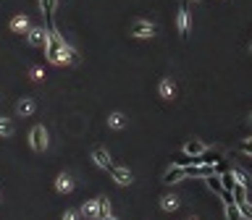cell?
I'll use <instances>...</instances> for the list:
<instances>
[{
    "label": "cell",
    "mask_w": 252,
    "mask_h": 220,
    "mask_svg": "<svg viewBox=\"0 0 252 220\" xmlns=\"http://www.w3.org/2000/svg\"><path fill=\"white\" fill-rule=\"evenodd\" d=\"M45 47H48V61H50V63H58V66H61V63H63V58H61L63 40L58 37V31H55L53 27L48 29V45H45Z\"/></svg>",
    "instance_id": "cell-1"
},
{
    "label": "cell",
    "mask_w": 252,
    "mask_h": 220,
    "mask_svg": "<svg viewBox=\"0 0 252 220\" xmlns=\"http://www.w3.org/2000/svg\"><path fill=\"white\" fill-rule=\"evenodd\" d=\"M179 34H182V40L189 37V3L182 0V8H179Z\"/></svg>",
    "instance_id": "cell-2"
},
{
    "label": "cell",
    "mask_w": 252,
    "mask_h": 220,
    "mask_svg": "<svg viewBox=\"0 0 252 220\" xmlns=\"http://www.w3.org/2000/svg\"><path fill=\"white\" fill-rule=\"evenodd\" d=\"M45 147H48V134H45L42 126H34V128H32V150L42 152Z\"/></svg>",
    "instance_id": "cell-3"
},
{
    "label": "cell",
    "mask_w": 252,
    "mask_h": 220,
    "mask_svg": "<svg viewBox=\"0 0 252 220\" xmlns=\"http://www.w3.org/2000/svg\"><path fill=\"white\" fill-rule=\"evenodd\" d=\"M108 173H111L113 181H116V184H121V186H129V184H132V173H129L126 168L111 165V168H108Z\"/></svg>",
    "instance_id": "cell-4"
},
{
    "label": "cell",
    "mask_w": 252,
    "mask_h": 220,
    "mask_svg": "<svg viewBox=\"0 0 252 220\" xmlns=\"http://www.w3.org/2000/svg\"><path fill=\"white\" fill-rule=\"evenodd\" d=\"M132 34H134V37H142V40H145V37H152V34H155V27H152L150 21H134Z\"/></svg>",
    "instance_id": "cell-5"
},
{
    "label": "cell",
    "mask_w": 252,
    "mask_h": 220,
    "mask_svg": "<svg viewBox=\"0 0 252 220\" xmlns=\"http://www.w3.org/2000/svg\"><path fill=\"white\" fill-rule=\"evenodd\" d=\"M29 45H34V47H45V45H48V34H45V29H40V27L29 29Z\"/></svg>",
    "instance_id": "cell-6"
},
{
    "label": "cell",
    "mask_w": 252,
    "mask_h": 220,
    "mask_svg": "<svg viewBox=\"0 0 252 220\" xmlns=\"http://www.w3.org/2000/svg\"><path fill=\"white\" fill-rule=\"evenodd\" d=\"M197 160H200V165H218V163H221V152L205 150L202 155H197Z\"/></svg>",
    "instance_id": "cell-7"
},
{
    "label": "cell",
    "mask_w": 252,
    "mask_h": 220,
    "mask_svg": "<svg viewBox=\"0 0 252 220\" xmlns=\"http://www.w3.org/2000/svg\"><path fill=\"white\" fill-rule=\"evenodd\" d=\"M205 184H208V189H210V191H216V194H221V191H223V181H221V176H216V173L205 176Z\"/></svg>",
    "instance_id": "cell-8"
},
{
    "label": "cell",
    "mask_w": 252,
    "mask_h": 220,
    "mask_svg": "<svg viewBox=\"0 0 252 220\" xmlns=\"http://www.w3.org/2000/svg\"><path fill=\"white\" fill-rule=\"evenodd\" d=\"M182 178H184V168H179V165H173L171 171H168L166 176H163L166 184H176V181H182Z\"/></svg>",
    "instance_id": "cell-9"
},
{
    "label": "cell",
    "mask_w": 252,
    "mask_h": 220,
    "mask_svg": "<svg viewBox=\"0 0 252 220\" xmlns=\"http://www.w3.org/2000/svg\"><path fill=\"white\" fill-rule=\"evenodd\" d=\"M111 215V204H108V197H98V220H105Z\"/></svg>",
    "instance_id": "cell-10"
},
{
    "label": "cell",
    "mask_w": 252,
    "mask_h": 220,
    "mask_svg": "<svg viewBox=\"0 0 252 220\" xmlns=\"http://www.w3.org/2000/svg\"><path fill=\"white\" fill-rule=\"evenodd\" d=\"M184 152H186V155H202V152H205V144H202L200 139H192V141H186Z\"/></svg>",
    "instance_id": "cell-11"
},
{
    "label": "cell",
    "mask_w": 252,
    "mask_h": 220,
    "mask_svg": "<svg viewBox=\"0 0 252 220\" xmlns=\"http://www.w3.org/2000/svg\"><path fill=\"white\" fill-rule=\"evenodd\" d=\"M95 163H98L100 168H105V171L113 165V163H111V157H108V152H105V150H100V147L95 150Z\"/></svg>",
    "instance_id": "cell-12"
},
{
    "label": "cell",
    "mask_w": 252,
    "mask_h": 220,
    "mask_svg": "<svg viewBox=\"0 0 252 220\" xmlns=\"http://www.w3.org/2000/svg\"><path fill=\"white\" fill-rule=\"evenodd\" d=\"M55 186H58V191H71V189H74V184H71V176H68V173H61V176H58V181H55Z\"/></svg>",
    "instance_id": "cell-13"
},
{
    "label": "cell",
    "mask_w": 252,
    "mask_h": 220,
    "mask_svg": "<svg viewBox=\"0 0 252 220\" xmlns=\"http://www.w3.org/2000/svg\"><path fill=\"white\" fill-rule=\"evenodd\" d=\"M231 191H234V202L236 204L247 202V186H244V184H234V189H231Z\"/></svg>",
    "instance_id": "cell-14"
},
{
    "label": "cell",
    "mask_w": 252,
    "mask_h": 220,
    "mask_svg": "<svg viewBox=\"0 0 252 220\" xmlns=\"http://www.w3.org/2000/svg\"><path fill=\"white\" fill-rule=\"evenodd\" d=\"M160 207H163V210H168V212H171V210H176V207H179V197L168 194V197H163V199H160Z\"/></svg>",
    "instance_id": "cell-15"
},
{
    "label": "cell",
    "mask_w": 252,
    "mask_h": 220,
    "mask_svg": "<svg viewBox=\"0 0 252 220\" xmlns=\"http://www.w3.org/2000/svg\"><path fill=\"white\" fill-rule=\"evenodd\" d=\"M11 29H14V31H27V29H29L27 16H16L14 21H11Z\"/></svg>",
    "instance_id": "cell-16"
},
{
    "label": "cell",
    "mask_w": 252,
    "mask_h": 220,
    "mask_svg": "<svg viewBox=\"0 0 252 220\" xmlns=\"http://www.w3.org/2000/svg\"><path fill=\"white\" fill-rule=\"evenodd\" d=\"M226 218H229V220H244L242 212H239V207H236V202L226 204Z\"/></svg>",
    "instance_id": "cell-17"
},
{
    "label": "cell",
    "mask_w": 252,
    "mask_h": 220,
    "mask_svg": "<svg viewBox=\"0 0 252 220\" xmlns=\"http://www.w3.org/2000/svg\"><path fill=\"white\" fill-rule=\"evenodd\" d=\"M160 94H163L166 100H171V97L176 94V89H173V84L168 81V79H166V81H160Z\"/></svg>",
    "instance_id": "cell-18"
},
{
    "label": "cell",
    "mask_w": 252,
    "mask_h": 220,
    "mask_svg": "<svg viewBox=\"0 0 252 220\" xmlns=\"http://www.w3.org/2000/svg\"><path fill=\"white\" fill-rule=\"evenodd\" d=\"M221 181H223V189H234V184H236V181H234V173H231V171H223L221 173Z\"/></svg>",
    "instance_id": "cell-19"
},
{
    "label": "cell",
    "mask_w": 252,
    "mask_h": 220,
    "mask_svg": "<svg viewBox=\"0 0 252 220\" xmlns=\"http://www.w3.org/2000/svg\"><path fill=\"white\" fill-rule=\"evenodd\" d=\"M32 110H34V102H32V100L18 102V113H21V115H32Z\"/></svg>",
    "instance_id": "cell-20"
},
{
    "label": "cell",
    "mask_w": 252,
    "mask_h": 220,
    "mask_svg": "<svg viewBox=\"0 0 252 220\" xmlns=\"http://www.w3.org/2000/svg\"><path fill=\"white\" fill-rule=\"evenodd\" d=\"M236 207H239V212H242L244 220H252V207H250V202H239Z\"/></svg>",
    "instance_id": "cell-21"
},
{
    "label": "cell",
    "mask_w": 252,
    "mask_h": 220,
    "mask_svg": "<svg viewBox=\"0 0 252 220\" xmlns=\"http://www.w3.org/2000/svg\"><path fill=\"white\" fill-rule=\"evenodd\" d=\"M231 173H234L236 184H244V186L250 184V176H247V173H244V171H239V168H234V171H231Z\"/></svg>",
    "instance_id": "cell-22"
},
{
    "label": "cell",
    "mask_w": 252,
    "mask_h": 220,
    "mask_svg": "<svg viewBox=\"0 0 252 220\" xmlns=\"http://www.w3.org/2000/svg\"><path fill=\"white\" fill-rule=\"evenodd\" d=\"M11 131H14V124H11L8 118H0V134H3V137H8Z\"/></svg>",
    "instance_id": "cell-23"
},
{
    "label": "cell",
    "mask_w": 252,
    "mask_h": 220,
    "mask_svg": "<svg viewBox=\"0 0 252 220\" xmlns=\"http://www.w3.org/2000/svg\"><path fill=\"white\" fill-rule=\"evenodd\" d=\"M84 215H95V218H98V199L84 204Z\"/></svg>",
    "instance_id": "cell-24"
},
{
    "label": "cell",
    "mask_w": 252,
    "mask_h": 220,
    "mask_svg": "<svg viewBox=\"0 0 252 220\" xmlns=\"http://www.w3.org/2000/svg\"><path fill=\"white\" fill-rule=\"evenodd\" d=\"M111 126H116V128H121V126H124V115L113 113V115H111Z\"/></svg>",
    "instance_id": "cell-25"
},
{
    "label": "cell",
    "mask_w": 252,
    "mask_h": 220,
    "mask_svg": "<svg viewBox=\"0 0 252 220\" xmlns=\"http://www.w3.org/2000/svg\"><path fill=\"white\" fill-rule=\"evenodd\" d=\"M32 79H34V81H42V79H45L42 68H32Z\"/></svg>",
    "instance_id": "cell-26"
},
{
    "label": "cell",
    "mask_w": 252,
    "mask_h": 220,
    "mask_svg": "<svg viewBox=\"0 0 252 220\" xmlns=\"http://www.w3.org/2000/svg\"><path fill=\"white\" fill-rule=\"evenodd\" d=\"M239 150H242L244 155H252V141H242V144H239Z\"/></svg>",
    "instance_id": "cell-27"
},
{
    "label": "cell",
    "mask_w": 252,
    "mask_h": 220,
    "mask_svg": "<svg viewBox=\"0 0 252 220\" xmlns=\"http://www.w3.org/2000/svg\"><path fill=\"white\" fill-rule=\"evenodd\" d=\"M63 220H76V212H71V210H68L66 215H63Z\"/></svg>",
    "instance_id": "cell-28"
},
{
    "label": "cell",
    "mask_w": 252,
    "mask_h": 220,
    "mask_svg": "<svg viewBox=\"0 0 252 220\" xmlns=\"http://www.w3.org/2000/svg\"><path fill=\"white\" fill-rule=\"evenodd\" d=\"M105 220H116V218H111V215H108V218H105Z\"/></svg>",
    "instance_id": "cell-29"
},
{
    "label": "cell",
    "mask_w": 252,
    "mask_h": 220,
    "mask_svg": "<svg viewBox=\"0 0 252 220\" xmlns=\"http://www.w3.org/2000/svg\"><path fill=\"white\" fill-rule=\"evenodd\" d=\"M189 220H197V218H189Z\"/></svg>",
    "instance_id": "cell-30"
},
{
    "label": "cell",
    "mask_w": 252,
    "mask_h": 220,
    "mask_svg": "<svg viewBox=\"0 0 252 220\" xmlns=\"http://www.w3.org/2000/svg\"><path fill=\"white\" fill-rule=\"evenodd\" d=\"M250 124H252V118H250Z\"/></svg>",
    "instance_id": "cell-31"
}]
</instances>
